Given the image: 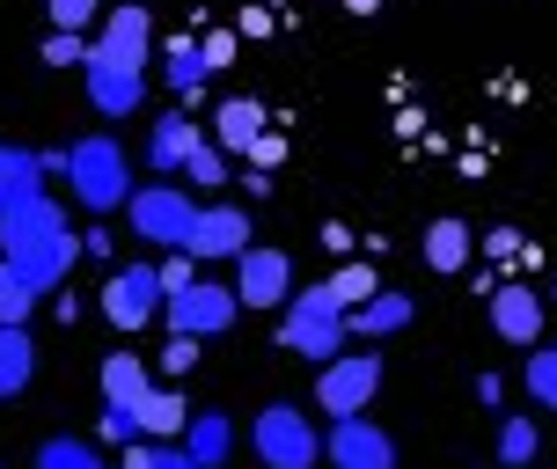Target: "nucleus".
Returning <instances> with one entry per match:
<instances>
[{
	"label": "nucleus",
	"mask_w": 557,
	"mask_h": 469,
	"mask_svg": "<svg viewBox=\"0 0 557 469\" xmlns=\"http://www.w3.org/2000/svg\"><path fill=\"white\" fill-rule=\"evenodd\" d=\"M162 308H169L162 264H125V272L103 279V316H111L117 331H139V323H154Z\"/></svg>",
	"instance_id": "obj_9"
},
{
	"label": "nucleus",
	"mask_w": 557,
	"mask_h": 469,
	"mask_svg": "<svg viewBox=\"0 0 557 469\" xmlns=\"http://www.w3.org/2000/svg\"><path fill=\"white\" fill-rule=\"evenodd\" d=\"M521 382H529L535 411H550V418H557V345H535V353H529V374H521Z\"/></svg>",
	"instance_id": "obj_30"
},
{
	"label": "nucleus",
	"mask_w": 557,
	"mask_h": 469,
	"mask_svg": "<svg viewBox=\"0 0 557 469\" xmlns=\"http://www.w3.org/2000/svg\"><path fill=\"white\" fill-rule=\"evenodd\" d=\"M154 59V15L125 0V8H103V23L88 37V66H125V74H147Z\"/></svg>",
	"instance_id": "obj_6"
},
{
	"label": "nucleus",
	"mask_w": 557,
	"mask_h": 469,
	"mask_svg": "<svg viewBox=\"0 0 557 469\" xmlns=\"http://www.w3.org/2000/svg\"><path fill=\"white\" fill-rule=\"evenodd\" d=\"M37 469H111V462H103L88 441H74V433H52V441L37 447Z\"/></svg>",
	"instance_id": "obj_29"
},
{
	"label": "nucleus",
	"mask_w": 557,
	"mask_h": 469,
	"mask_svg": "<svg viewBox=\"0 0 557 469\" xmlns=\"http://www.w3.org/2000/svg\"><path fill=\"white\" fill-rule=\"evenodd\" d=\"M184 455H191L198 469H221L227 455H235V425H227L221 411H198L191 425H184Z\"/></svg>",
	"instance_id": "obj_21"
},
{
	"label": "nucleus",
	"mask_w": 557,
	"mask_h": 469,
	"mask_svg": "<svg viewBox=\"0 0 557 469\" xmlns=\"http://www.w3.org/2000/svg\"><path fill=\"white\" fill-rule=\"evenodd\" d=\"M470 249H476V235L462 221H433L425 227V272H441V279L470 272Z\"/></svg>",
	"instance_id": "obj_19"
},
{
	"label": "nucleus",
	"mask_w": 557,
	"mask_h": 469,
	"mask_svg": "<svg viewBox=\"0 0 557 469\" xmlns=\"http://www.w3.org/2000/svg\"><path fill=\"white\" fill-rule=\"evenodd\" d=\"M484 257H529L521 227H492V235H484Z\"/></svg>",
	"instance_id": "obj_37"
},
{
	"label": "nucleus",
	"mask_w": 557,
	"mask_h": 469,
	"mask_svg": "<svg viewBox=\"0 0 557 469\" xmlns=\"http://www.w3.org/2000/svg\"><path fill=\"white\" fill-rule=\"evenodd\" d=\"M550 308H557V279H550Z\"/></svg>",
	"instance_id": "obj_41"
},
{
	"label": "nucleus",
	"mask_w": 557,
	"mask_h": 469,
	"mask_svg": "<svg viewBox=\"0 0 557 469\" xmlns=\"http://www.w3.org/2000/svg\"><path fill=\"white\" fill-rule=\"evenodd\" d=\"M154 469H198V462H191L176 441H154Z\"/></svg>",
	"instance_id": "obj_38"
},
{
	"label": "nucleus",
	"mask_w": 557,
	"mask_h": 469,
	"mask_svg": "<svg viewBox=\"0 0 557 469\" xmlns=\"http://www.w3.org/2000/svg\"><path fill=\"white\" fill-rule=\"evenodd\" d=\"M323 249H337V257H352V227H345V221H331V227H323Z\"/></svg>",
	"instance_id": "obj_40"
},
{
	"label": "nucleus",
	"mask_w": 557,
	"mask_h": 469,
	"mask_svg": "<svg viewBox=\"0 0 557 469\" xmlns=\"http://www.w3.org/2000/svg\"><path fill=\"white\" fill-rule=\"evenodd\" d=\"M278 155H286V133H278V125H264V133H257V147L243 155V162H250V169H272Z\"/></svg>",
	"instance_id": "obj_35"
},
{
	"label": "nucleus",
	"mask_w": 557,
	"mask_h": 469,
	"mask_svg": "<svg viewBox=\"0 0 557 469\" xmlns=\"http://www.w3.org/2000/svg\"><path fill=\"white\" fill-rule=\"evenodd\" d=\"M37 374V337L29 323H0V396H23Z\"/></svg>",
	"instance_id": "obj_18"
},
{
	"label": "nucleus",
	"mask_w": 557,
	"mask_h": 469,
	"mask_svg": "<svg viewBox=\"0 0 557 469\" xmlns=\"http://www.w3.org/2000/svg\"><path fill=\"white\" fill-rule=\"evenodd\" d=\"M162 316H169V331H176V337H221V331H235L243 294L221 286V279H198V286H184V294H169Z\"/></svg>",
	"instance_id": "obj_8"
},
{
	"label": "nucleus",
	"mask_w": 557,
	"mask_h": 469,
	"mask_svg": "<svg viewBox=\"0 0 557 469\" xmlns=\"http://www.w3.org/2000/svg\"><path fill=\"white\" fill-rule=\"evenodd\" d=\"M45 169H52V155H37V147H15V139H0V213H8L15 198L45 192Z\"/></svg>",
	"instance_id": "obj_16"
},
{
	"label": "nucleus",
	"mask_w": 557,
	"mask_h": 469,
	"mask_svg": "<svg viewBox=\"0 0 557 469\" xmlns=\"http://www.w3.org/2000/svg\"><path fill=\"white\" fill-rule=\"evenodd\" d=\"M52 8V29H88L103 23V0H45Z\"/></svg>",
	"instance_id": "obj_33"
},
{
	"label": "nucleus",
	"mask_w": 557,
	"mask_h": 469,
	"mask_svg": "<svg viewBox=\"0 0 557 469\" xmlns=\"http://www.w3.org/2000/svg\"><path fill=\"white\" fill-rule=\"evenodd\" d=\"M235 294H243V308H286L294 301V257L286 249H243L235 257Z\"/></svg>",
	"instance_id": "obj_11"
},
{
	"label": "nucleus",
	"mask_w": 557,
	"mask_h": 469,
	"mask_svg": "<svg viewBox=\"0 0 557 469\" xmlns=\"http://www.w3.org/2000/svg\"><path fill=\"white\" fill-rule=\"evenodd\" d=\"M191 264H198L191 249H176V257L162 264V286H169V294H184V286H198V272H191Z\"/></svg>",
	"instance_id": "obj_36"
},
{
	"label": "nucleus",
	"mask_w": 557,
	"mask_h": 469,
	"mask_svg": "<svg viewBox=\"0 0 557 469\" xmlns=\"http://www.w3.org/2000/svg\"><path fill=\"white\" fill-rule=\"evenodd\" d=\"M543 455V425L535 418H506L499 425V469H529Z\"/></svg>",
	"instance_id": "obj_27"
},
{
	"label": "nucleus",
	"mask_w": 557,
	"mask_h": 469,
	"mask_svg": "<svg viewBox=\"0 0 557 469\" xmlns=\"http://www.w3.org/2000/svg\"><path fill=\"white\" fill-rule=\"evenodd\" d=\"M323 462L331 469H396V441L374 425V418H331Z\"/></svg>",
	"instance_id": "obj_10"
},
{
	"label": "nucleus",
	"mask_w": 557,
	"mask_h": 469,
	"mask_svg": "<svg viewBox=\"0 0 557 469\" xmlns=\"http://www.w3.org/2000/svg\"><path fill=\"white\" fill-rule=\"evenodd\" d=\"M103 441H117V447L147 441V425H139V404H103Z\"/></svg>",
	"instance_id": "obj_31"
},
{
	"label": "nucleus",
	"mask_w": 557,
	"mask_h": 469,
	"mask_svg": "<svg viewBox=\"0 0 557 469\" xmlns=\"http://www.w3.org/2000/svg\"><path fill=\"white\" fill-rule=\"evenodd\" d=\"M37 301H45V286H29V279L0 257V323H29V316H37Z\"/></svg>",
	"instance_id": "obj_26"
},
{
	"label": "nucleus",
	"mask_w": 557,
	"mask_h": 469,
	"mask_svg": "<svg viewBox=\"0 0 557 469\" xmlns=\"http://www.w3.org/2000/svg\"><path fill=\"white\" fill-rule=\"evenodd\" d=\"M198 125H191V111H162L154 118V133H147V169H162V176H184V155L198 147Z\"/></svg>",
	"instance_id": "obj_15"
},
{
	"label": "nucleus",
	"mask_w": 557,
	"mask_h": 469,
	"mask_svg": "<svg viewBox=\"0 0 557 469\" xmlns=\"http://www.w3.org/2000/svg\"><path fill=\"white\" fill-rule=\"evenodd\" d=\"M82 88L103 118H133L147 103V74H125V66H82Z\"/></svg>",
	"instance_id": "obj_14"
},
{
	"label": "nucleus",
	"mask_w": 557,
	"mask_h": 469,
	"mask_svg": "<svg viewBox=\"0 0 557 469\" xmlns=\"http://www.w3.org/2000/svg\"><path fill=\"white\" fill-rule=\"evenodd\" d=\"M543 301L550 294H535V286H499L492 294V331L506 337V345H543Z\"/></svg>",
	"instance_id": "obj_13"
},
{
	"label": "nucleus",
	"mask_w": 557,
	"mask_h": 469,
	"mask_svg": "<svg viewBox=\"0 0 557 469\" xmlns=\"http://www.w3.org/2000/svg\"><path fill=\"white\" fill-rule=\"evenodd\" d=\"M184 176H191V192H221V184H227V147L206 133L191 155H184Z\"/></svg>",
	"instance_id": "obj_28"
},
{
	"label": "nucleus",
	"mask_w": 557,
	"mask_h": 469,
	"mask_svg": "<svg viewBox=\"0 0 557 469\" xmlns=\"http://www.w3.org/2000/svg\"><path fill=\"white\" fill-rule=\"evenodd\" d=\"M206 82H213V59H206V45L176 37V45H169V88H176V96H198Z\"/></svg>",
	"instance_id": "obj_25"
},
{
	"label": "nucleus",
	"mask_w": 557,
	"mask_h": 469,
	"mask_svg": "<svg viewBox=\"0 0 557 469\" xmlns=\"http://www.w3.org/2000/svg\"><path fill=\"white\" fill-rule=\"evenodd\" d=\"M52 169L66 176L74 206H88V213L133 206V162H125V147H117L111 133H88V139H74V147H52Z\"/></svg>",
	"instance_id": "obj_2"
},
{
	"label": "nucleus",
	"mask_w": 557,
	"mask_h": 469,
	"mask_svg": "<svg viewBox=\"0 0 557 469\" xmlns=\"http://www.w3.org/2000/svg\"><path fill=\"white\" fill-rule=\"evenodd\" d=\"M139 425H147V441H184L191 404H184L176 388H147V396H139Z\"/></svg>",
	"instance_id": "obj_22"
},
{
	"label": "nucleus",
	"mask_w": 557,
	"mask_h": 469,
	"mask_svg": "<svg viewBox=\"0 0 557 469\" xmlns=\"http://www.w3.org/2000/svg\"><path fill=\"white\" fill-rule=\"evenodd\" d=\"M96 382H103V404H139V396L154 388V382H147V359H139V353H111Z\"/></svg>",
	"instance_id": "obj_23"
},
{
	"label": "nucleus",
	"mask_w": 557,
	"mask_h": 469,
	"mask_svg": "<svg viewBox=\"0 0 557 469\" xmlns=\"http://www.w3.org/2000/svg\"><path fill=\"white\" fill-rule=\"evenodd\" d=\"M404 323H411V294H389V286L367 308H352V337H360V345H382V337H396Z\"/></svg>",
	"instance_id": "obj_20"
},
{
	"label": "nucleus",
	"mask_w": 557,
	"mask_h": 469,
	"mask_svg": "<svg viewBox=\"0 0 557 469\" xmlns=\"http://www.w3.org/2000/svg\"><path fill=\"white\" fill-rule=\"evenodd\" d=\"M345 337H352V316L331 301V286H294V301L278 308V345L315 367L345 353Z\"/></svg>",
	"instance_id": "obj_3"
},
{
	"label": "nucleus",
	"mask_w": 557,
	"mask_h": 469,
	"mask_svg": "<svg viewBox=\"0 0 557 469\" xmlns=\"http://www.w3.org/2000/svg\"><path fill=\"white\" fill-rule=\"evenodd\" d=\"M198 345H206V337H176V331H169V345H162V374H169V382L198 367Z\"/></svg>",
	"instance_id": "obj_34"
},
{
	"label": "nucleus",
	"mask_w": 557,
	"mask_h": 469,
	"mask_svg": "<svg viewBox=\"0 0 557 469\" xmlns=\"http://www.w3.org/2000/svg\"><path fill=\"white\" fill-rule=\"evenodd\" d=\"M198 257V264H235L250 243V213L243 206H198V221H191V243H184Z\"/></svg>",
	"instance_id": "obj_12"
},
{
	"label": "nucleus",
	"mask_w": 557,
	"mask_h": 469,
	"mask_svg": "<svg viewBox=\"0 0 557 469\" xmlns=\"http://www.w3.org/2000/svg\"><path fill=\"white\" fill-rule=\"evenodd\" d=\"M125 213H133V235L154 249H184L191 243V221H198L191 192H176V184H139Z\"/></svg>",
	"instance_id": "obj_7"
},
{
	"label": "nucleus",
	"mask_w": 557,
	"mask_h": 469,
	"mask_svg": "<svg viewBox=\"0 0 557 469\" xmlns=\"http://www.w3.org/2000/svg\"><path fill=\"white\" fill-rule=\"evenodd\" d=\"M264 125H272V111H264V103H250V96H235V103H221V111H213V139H221L227 155H250Z\"/></svg>",
	"instance_id": "obj_17"
},
{
	"label": "nucleus",
	"mask_w": 557,
	"mask_h": 469,
	"mask_svg": "<svg viewBox=\"0 0 557 469\" xmlns=\"http://www.w3.org/2000/svg\"><path fill=\"white\" fill-rule=\"evenodd\" d=\"M0 257H8L29 286L52 294L59 279H66V264H74V227L59 213V198H45V192L15 198V206L0 213Z\"/></svg>",
	"instance_id": "obj_1"
},
{
	"label": "nucleus",
	"mask_w": 557,
	"mask_h": 469,
	"mask_svg": "<svg viewBox=\"0 0 557 469\" xmlns=\"http://www.w3.org/2000/svg\"><path fill=\"white\" fill-rule=\"evenodd\" d=\"M250 447L264 469H323V425L301 404H264L250 425Z\"/></svg>",
	"instance_id": "obj_4"
},
{
	"label": "nucleus",
	"mask_w": 557,
	"mask_h": 469,
	"mask_svg": "<svg viewBox=\"0 0 557 469\" xmlns=\"http://www.w3.org/2000/svg\"><path fill=\"white\" fill-rule=\"evenodd\" d=\"M45 66H88V37L82 29H52L45 37Z\"/></svg>",
	"instance_id": "obj_32"
},
{
	"label": "nucleus",
	"mask_w": 557,
	"mask_h": 469,
	"mask_svg": "<svg viewBox=\"0 0 557 469\" xmlns=\"http://www.w3.org/2000/svg\"><path fill=\"white\" fill-rule=\"evenodd\" d=\"M382 396V353H337L315 374V411L323 418H367V404Z\"/></svg>",
	"instance_id": "obj_5"
},
{
	"label": "nucleus",
	"mask_w": 557,
	"mask_h": 469,
	"mask_svg": "<svg viewBox=\"0 0 557 469\" xmlns=\"http://www.w3.org/2000/svg\"><path fill=\"white\" fill-rule=\"evenodd\" d=\"M206 59H213V74H221L227 59H235V37H227V29H221V37H206Z\"/></svg>",
	"instance_id": "obj_39"
},
{
	"label": "nucleus",
	"mask_w": 557,
	"mask_h": 469,
	"mask_svg": "<svg viewBox=\"0 0 557 469\" xmlns=\"http://www.w3.org/2000/svg\"><path fill=\"white\" fill-rule=\"evenodd\" d=\"M323 286H331V301L345 308V316H352V308H367L374 294H382V279L367 272V257H345V264H337V272L323 279Z\"/></svg>",
	"instance_id": "obj_24"
}]
</instances>
